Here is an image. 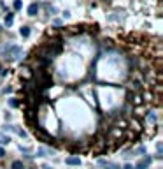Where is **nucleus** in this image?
Wrapping results in <instances>:
<instances>
[{
    "instance_id": "obj_1",
    "label": "nucleus",
    "mask_w": 163,
    "mask_h": 169,
    "mask_svg": "<svg viewBox=\"0 0 163 169\" xmlns=\"http://www.w3.org/2000/svg\"><path fill=\"white\" fill-rule=\"evenodd\" d=\"M23 55H25L23 48H19L14 42H7V44L2 46V56L9 62H19L23 58Z\"/></svg>"
},
{
    "instance_id": "obj_2",
    "label": "nucleus",
    "mask_w": 163,
    "mask_h": 169,
    "mask_svg": "<svg viewBox=\"0 0 163 169\" xmlns=\"http://www.w3.org/2000/svg\"><path fill=\"white\" fill-rule=\"evenodd\" d=\"M151 162H153V157H149V155H146L142 160H138L133 167L135 169H149V166H151Z\"/></svg>"
},
{
    "instance_id": "obj_3",
    "label": "nucleus",
    "mask_w": 163,
    "mask_h": 169,
    "mask_svg": "<svg viewBox=\"0 0 163 169\" xmlns=\"http://www.w3.org/2000/svg\"><path fill=\"white\" fill-rule=\"evenodd\" d=\"M39 11H40V4L39 2H32L30 5H28V16H32V18H35L37 14H39Z\"/></svg>"
},
{
    "instance_id": "obj_4",
    "label": "nucleus",
    "mask_w": 163,
    "mask_h": 169,
    "mask_svg": "<svg viewBox=\"0 0 163 169\" xmlns=\"http://www.w3.org/2000/svg\"><path fill=\"white\" fill-rule=\"evenodd\" d=\"M130 88H132L133 92H138V93H140V90H142V81L137 79V78H132V79H130Z\"/></svg>"
},
{
    "instance_id": "obj_5",
    "label": "nucleus",
    "mask_w": 163,
    "mask_h": 169,
    "mask_svg": "<svg viewBox=\"0 0 163 169\" xmlns=\"http://www.w3.org/2000/svg\"><path fill=\"white\" fill-rule=\"evenodd\" d=\"M35 136H39L44 143H53V137L49 136V134H46L44 131H40V129H37V127H35Z\"/></svg>"
},
{
    "instance_id": "obj_6",
    "label": "nucleus",
    "mask_w": 163,
    "mask_h": 169,
    "mask_svg": "<svg viewBox=\"0 0 163 169\" xmlns=\"http://www.w3.org/2000/svg\"><path fill=\"white\" fill-rule=\"evenodd\" d=\"M65 164L67 166H81V159L77 155H70V157L65 159Z\"/></svg>"
},
{
    "instance_id": "obj_7",
    "label": "nucleus",
    "mask_w": 163,
    "mask_h": 169,
    "mask_svg": "<svg viewBox=\"0 0 163 169\" xmlns=\"http://www.w3.org/2000/svg\"><path fill=\"white\" fill-rule=\"evenodd\" d=\"M12 23H14V11H9V12L5 14V19H4V25H5L7 28H11V27H12Z\"/></svg>"
},
{
    "instance_id": "obj_8",
    "label": "nucleus",
    "mask_w": 163,
    "mask_h": 169,
    "mask_svg": "<svg viewBox=\"0 0 163 169\" xmlns=\"http://www.w3.org/2000/svg\"><path fill=\"white\" fill-rule=\"evenodd\" d=\"M30 34H32V28H30L28 25H21V28H19V35H21L23 39L30 37Z\"/></svg>"
},
{
    "instance_id": "obj_9",
    "label": "nucleus",
    "mask_w": 163,
    "mask_h": 169,
    "mask_svg": "<svg viewBox=\"0 0 163 169\" xmlns=\"http://www.w3.org/2000/svg\"><path fill=\"white\" fill-rule=\"evenodd\" d=\"M7 102H9V106H11V108H19V106H21V100H18L16 97L7 99Z\"/></svg>"
},
{
    "instance_id": "obj_10",
    "label": "nucleus",
    "mask_w": 163,
    "mask_h": 169,
    "mask_svg": "<svg viewBox=\"0 0 163 169\" xmlns=\"http://www.w3.org/2000/svg\"><path fill=\"white\" fill-rule=\"evenodd\" d=\"M49 153H53V152L48 150V148H39V150H37V157H48Z\"/></svg>"
},
{
    "instance_id": "obj_11",
    "label": "nucleus",
    "mask_w": 163,
    "mask_h": 169,
    "mask_svg": "<svg viewBox=\"0 0 163 169\" xmlns=\"http://www.w3.org/2000/svg\"><path fill=\"white\" fill-rule=\"evenodd\" d=\"M11 169H27V167H25V164H23L21 160H14L11 164Z\"/></svg>"
},
{
    "instance_id": "obj_12",
    "label": "nucleus",
    "mask_w": 163,
    "mask_h": 169,
    "mask_svg": "<svg viewBox=\"0 0 163 169\" xmlns=\"http://www.w3.org/2000/svg\"><path fill=\"white\" fill-rule=\"evenodd\" d=\"M12 9L14 11H21L23 9V2H21V0H14V2H12Z\"/></svg>"
},
{
    "instance_id": "obj_13",
    "label": "nucleus",
    "mask_w": 163,
    "mask_h": 169,
    "mask_svg": "<svg viewBox=\"0 0 163 169\" xmlns=\"http://www.w3.org/2000/svg\"><path fill=\"white\" fill-rule=\"evenodd\" d=\"M9 143H11V137H9V136L0 134V144H4V146H5V144H9Z\"/></svg>"
},
{
    "instance_id": "obj_14",
    "label": "nucleus",
    "mask_w": 163,
    "mask_h": 169,
    "mask_svg": "<svg viewBox=\"0 0 163 169\" xmlns=\"http://www.w3.org/2000/svg\"><path fill=\"white\" fill-rule=\"evenodd\" d=\"M2 129H4V132H16V127H14V125H7V123H5Z\"/></svg>"
},
{
    "instance_id": "obj_15",
    "label": "nucleus",
    "mask_w": 163,
    "mask_h": 169,
    "mask_svg": "<svg viewBox=\"0 0 163 169\" xmlns=\"http://www.w3.org/2000/svg\"><path fill=\"white\" fill-rule=\"evenodd\" d=\"M16 134H18L19 137H27V132L23 131V129H18V127H16Z\"/></svg>"
},
{
    "instance_id": "obj_16",
    "label": "nucleus",
    "mask_w": 163,
    "mask_h": 169,
    "mask_svg": "<svg viewBox=\"0 0 163 169\" xmlns=\"http://www.w3.org/2000/svg\"><path fill=\"white\" fill-rule=\"evenodd\" d=\"M9 69H5V67H2V71H0V76H2V78H5V76H9Z\"/></svg>"
},
{
    "instance_id": "obj_17",
    "label": "nucleus",
    "mask_w": 163,
    "mask_h": 169,
    "mask_svg": "<svg viewBox=\"0 0 163 169\" xmlns=\"http://www.w3.org/2000/svg\"><path fill=\"white\" fill-rule=\"evenodd\" d=\"M147 120H149V122H153V123L156 122V115H154V111H151V115H147Z\"/></svg>"
},
{
    "instance_id": "obj_18",
    "label": "nucleus",
    "mask_w": 163,
    "mask_h": 169,
    "mask_svg": "<svg viewBox=\"0 0 163 169\" xmlns=\"http://www.w3.org/2000/svg\"><path fill=\"white\" fill-rule=\"evenodd\" d=\"M53 25H55V27H61L63 21H61V19H53Z\"/></svg>"
},
{
    "instance_id": "obj_19",
    "label": "nucleus",
    "mask_w": 163,
    "mask_h": 169,
    "mask_svg": "<svg viewBox=\"0 0 163 169\" xmlns=\"http://www.w3.org/2000/svg\"><path fill=\"white\" fill-rule=\"evenodd\" d=\"M61 16H63L65 19H68V18H70V11H63V12H61Z\"/></svg>"
},
{
    "instance_id": "obj_20",
    "label": "nucleus",
    "mask_w": 163,
    "mask_h": 169,
    "mask_svg": "<svg viewBox=\"0 0 163 169\" xmlns=\"http://www.w3.org/2000/svg\"><path fill=\"white\" fill-rule=\"evenodd\" d=\"M2 92H4V93H11V92H12V87H4Z\"/></svg>"
},
{
    "instance_id": "obj_21",
    "label": "nucleus",
    "mask_w": 163,
    "mask_h": 169,
    "mask_svg": "<svg viewBox=\"0 0 163 169\" xmlns=\"http://www.w3.org/2000/svg\"><path fill=\"white\" fill-rule=\"evenodd\" d=\"M121 169H135V167H133V166H132V164H125V166H123V167H121Z\"/></svg>"
},
{
    "instance_id": "obj_22",
    "label": "nucleus",
    "mask_w": 163,
    "mask_h": 169,
    "mask_svg": "<svg viewBox=\"0 0 163 169\" xmlns=\"http://www.w3.org/2000/svg\"><path fill=\"white\" fill-rule=\"evenodd\" d=\"M4 155H5V150H4L2 146H0V157H4Z\"/></svg>"
},
{
    "instance_id": "obj_23",
    "label": "nucleus",
    "mask_w": 163,
    "mask_h": 169,
    "mask_svg": "<svg viewBox=\"0 0 163 169\" xmlns=\"http://www.w3.org/2000/svg\"><path fill=\"white\" fill-rule=\"evenodd\" d=\"M42 169H53V167H49V166H44V167H42Z\"/></svg>"
},
{
    "instance_id": "obj_24",
    "label": "nucleus",
    "mask_w": 163,
    "mask_h": 169,
    "mask_svg": "<svg viewBox=\"0 0 163 169\" xmlns=\"http://www.w3.org/2000/svg\"><path fill=\"white\" fill-rule=\"evenodd\" d=\"M2 30H4V27H2V25H0V34H2Z\"/></svg>"
},
{
    "instance_id": "obj_25",
    "label": "nucleus",
    "mask_w": 163,
    "mask_h": 169,
    "mask_svg": "<svg viewBox=\"0 0 163 169\" xmlns=\"http://www.w3.org/2000/svg\"><path fill=\"white\" fill-rule=\"evenodd\" d=\"M102 2H105V4H109V2H110V0H102Z\"/></svg>"
},
{
    "instance_id": "obj_26",
    "label": "nucleus",
    "mask_w": 163,
    "mask_h": 169,
    "mask_svg": "<svg viewBox=\"0 0 163 169\" xmlns=\"http://www.w3.org/2000/svg\"><path fill=\"white\" fill-rule=\"evenodd\" d=\"M0 71H2V63H0Z\"/></svg>"
}]
</instances>
